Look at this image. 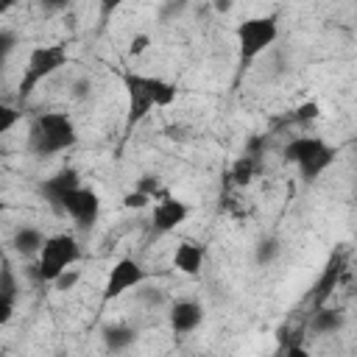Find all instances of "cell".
I'll return each mask as SVG.
<instances>
[{
  "mask_svg": "<svg viewBox=\"0 0 357 357\" xmlns=\"http://www.w3.org/2000/svg\"><path fill=\"white\" fill-rule=\"evenodd\" d=\"M123 89H126V128L139 126L153 109H167L178 98L173 81H165L159 75H145L137 70L123 73Z\"/></svg>",
  "mask_w": 357,
  "mask_h": 357,
  "instance_id": "6da1fadb",
  "label": "cell"
},
{
  "mask_svg": "<svg viewBox=\"0 0 357 357\" xmlns=\"http://www.w3.org/2000/svg\"><path fill=\"white\" fill-rule=\"evenodd\" d=\"M25 142L33 156H56L78 142V131L67 112H42L31 120Z\"/></svg>",
  "mask_w": 357,
  "mask_h": 357,
  "instance_id": "7a4b0ae2",
  "label": "cell"
},
{
  "mask_svg": "<svg viewBox=\"0 0 357 357\" xmlns=\"http://www.w3.org/2000/svg\"><path fill=\"white\" fill-rule=\"evenodd\" d=\"M337 159V148L329 145L324 137H293L284 145V162L298 167V176L304 181L321 178Z\"/></svg>",
  "mask_w": 357,
  "mask_h": 357,
  "instance_id": "3957f363",
  "label": "cell"
},
{
  "mask_svg": "<svg viewBox=\"0 0 357 357\" xmlns=\"http://www.w3.org/2000/svg\"><path fill=\"white\" fill-rule=\"evenodd\" d=\"M81 259V245L73 234L59 231V234H47L42 251L33 257L31 273L36 276V282L42 284H53L67 268H73Z\"/></svg>",
  "mask_w": 357,
  "mask_h": 357,
  "instance_id": "277c9868",
  "label": "cell"
},
{
  "mask_svg": "<svg viewBox=\"0 0 357 357\" xmlns=\"http://www.w3.org/2000/svg\"><path fill=\"white\" fill-rule=\"evenodd\" d=\"M67 64H70V50H67V45L56 42V45H39V47H33V50L28 53V61H25L22 75H20V84H17V100L25 103V100L36 92V86H39L42 81H47L50 75H56V73H59L61 67H67Z\"/></svg>",
  "mask_w": 357,
  "mask_h": 357,
  "instance_id": "5b68a950",
  "label": "cell"
},
{
  "mask_svg": "<svg viewBox=\"0 0 357 357\" xmlns=\"http://www.w3.org/2000/svg\"><path fill=\"white\" fill-rule=\"evenodd\" d=\"M237 36V56L240 64L248 67L257 56H262L276 39H279V17L276 14H259V17H248L237 25L234 31Z\"/></svg>",
  "mask_w": 357,
  "mask_h": 357,
  "instance_id": "8992f818",
  "label": "cell"
},
{
  "mask_svg": "<svg viewBox=\"0 0 357 357\" xmlns=\"http://www.w3.org/2000/svg\"><path fill=\"white\" fill-rule=\"evenodd\" d=\"M59 212L70 215L78 229H92V226L98 223V218H100V195H98L92 187L78 184V187H73V190L61 198Z\"/></svg>",
  "mask_w": 357,
  "mask_h": 357,
  "instance_id": "52a82bcc",
  "label": "cell"
},
{
  "mask_svg": "<svg viewBox=\"0 0 357 357\" xmlns=\"http://www.w3.org/2000/svg\"><path fill=\"white\" fill-rule=\"evenodd\" d=\"M148 282V271L131 259V257H123L112 265L109 276H106V284H103V301H112V298H120L123 293L134 290V287H142Z\"/></svg>",
  "mask_w": 357,
  "mask_h": 357,
  "instance_id": "ba28073f",
  "label": "cell"
},
{
  "mask_svg": "<svg viewBox=\"0 0 357 357\" xmlns=\"http://www.w3.org/2000/svg\"><path fill=\"white\" fill-rule=\"evenodd\" d=\"M187 218H190V204L176 198V195H170V192L165 198H159L153 204V209H151V226L159 234H167V231L178 229Z\"/></svg>",
  "mask_w": 357,
  "mask_h": 357,
  "instance_id": "9c48e42d",
  "label": "cell"
},
{
  "mask_svg": "<svg viewBox=\"0 0 357 357\" xmlns=\"http://www.w3.org/2000/svg\"><path fill=\"white\" fill-rule=\"evenodd\" d=\"M167 321H170V329L176 335H190L204 324V307L195 298H178L170 304Z\"/></svg>",
  "mask_w": 357,
  "mask_h": 357,
  "instance_id": "30bf717a",
  "label": "cell"
},
{
  "mask_svg": "<svg viewBox=\"0 0 357 357\" xmlns=\"http://www.w3.org/2000/svg\"><path fill=\"white\" fill-rule=\"evenodd\" d=\"M81 184V178H78V173L73 170V167H64V170H59V173H53L50 178H45L42 181V195H45V201L50 204V206H56L59 209V204H61V198L73 190V187H78Z\"/></svg>",
  "mask_w": 357,
  "mask_h": 357,
  "instance_id": "8fae6325",
  "label": "cell"
},
{
  "mask_svg": "<svg viewBox=\"0 0 357 357\" xmlns=\"http://www.w3.org/2000/svg\"><path fill=\"white\" fill-rule=\"evenodd\" d=\"M204 257H206V251H204L201 243H195V240H181V243L176 245V251H173V265H176V271H181L184 276H198L201 268H204Z\"/></svg>",
  "mask_w": 357,
  "mask_h": 357,
  "instance_id": "7c38bea8",
  "label": "cell"
},
{
  "mask_svg": "<svg viewBox=\"0 0 357 357\" xmlns=\"http://www.w3.org/2000/svg\"><path fill=\"white\" fill-rule=\"evenodd\" d=\"M343 265H346L343 254H332V257H329V262H326V268H324L318 284L312 287V290H315V293H312V304H315V307H318V304H326L329 293L335 290V284H337V279H340V273H343Z\"/></svg>",
  "mask_w": 357,
  "mask_h": 357,
  "instance_id": "4fadbf2b",
  "label": "cell"
},
{
  "mask_svg": "<svg viewBox=\"0 0 357 357\" xmlns=\"http://www.w3.org/2000/svg\"><path fill=\"white\" fill-rule=\"evenodd\" d=\"M346 324V315L335 307H326V304H318L312 310V318H310V332L315 335H332V332H340Z\"/></svg>",
  "mask_w": 357,
  "mask_h": 357,
  "instance_id": "5bb4252c",
  "label": "cell"
},
{
  "mask_svg": "<svg viewBox=\"0 0 357 357\" xmlns=\"http://www.w3.org/2000/svg\"><path fill=\"white\" fill-rule=\"evenodd\" d=\"M45 240H47V234H45L42 229H36V226H22V229L14 231L11 245H14V251H17L20 257H36V254L42 251Z\"/></svg>",
  "mask_w": 357,
  "mask_h": 357,
  "instance_id": "9a60e30c",
  "label": "cell"
},
{
  "mask_svg": "<svg viewBox=\"0 0 357 357\" xmlns=\"http://www.w3.org/2000/svg\"><path fill=\"white\" fill-rule=\"evenodd\" d=\"M14 301H17V279H14L11 265L6 262L3 271H0V324L3 326L14 315Z\"/></svg>",
  "mask_w": 357,
  "mask_h": 357,
  "instance_id": "2e32d148",
  "label": "cell"
},
{
  "mask_svg": "<svg viewBox=\"0 0 357 357\" xmlns=\"http://www.w3.org/2000/svg\"><path fill=\"white\" fill-rule=\"evenodd\" d=\"M257 170H259V156H257V153H251V151H245L243 156H237V159H234L229 178H231V184L245 187V184H251V181H254Z\"/></svg>",
  "mask_w": 357,
  "mask_h": 357,
  "instance_id": "e0dca14e",
  "label": "cell"
},
{
  "mask_svg": "<svg viewBox=\"0 0 357 357\" xmlns=\"http://www.w3.org/2000/svg\"><path fill=\"white\" fill-rule=\"evenodd\" d=\"M100 337H103L106 349L123 351V349H128V346L137 340V332H134L131 326H126V324H112V326H106V329L100 332Z\"/></svg>",
  "mask_w": 357,
  "mask_h": 357,
  "instance_id": "ac0fdd59",
  "label": "cell"
},
{
  "mask_svg": "<svg viewBox=\"0 0 357 357\" xmlns=\"http://www.w3.org/2000/svg\"><path fill=\"white\" fill-rule=\"evenodd\" d=\"M137 190L148 192L153 201H159V198H165V195H167V187H165V184H162V178H159V176H153V173H145V176L137 181Z\"/></svg>",
  "mask_w": 357,
  "mask_h": 357,
  "instance_id": "d6986e66",
  "label": "cell"
},
{
  "mask_svg": "<svg viewBox=\"0 0 357 357\" xmlns=\"http://www.w3.org/2000/svg\"><path fill=\"white\" fill-rule=\"evenodd\" d=\"M279 251H282V245H279L273 237H265V240L257 243V262H259V265H271V262L279 257Z\"/></svg>",
  "mask_w": 357,
  "mask_h": 357,
  "instance_id": "ffe728a7",
  "label": "cell"
},
{
  "mask_svg": "<svg viewBox=\"0 0 357 357\" xmlns=\"http://www.w3.org/2000/svg\"><path fill=\"white\" fill-rule=\"evenodd\" d=\"M151 204H153V198H151L148 192L137 190V187L123 195V206H126V209H145V206H151Z\"/></svg>",
  "mask_w": 357,
  "mask_h": 357,
  "instance_id": "44dd1931",
  "label": "cell"
},
{
  "mask_svg": "<svg viewBox=\"0 0 357 357\" xmlns=\"http://www.w3.org/2000/svg\"><path fill=\"white\" fill-rule=\"evenodd\" d=\"M20 117H22V114H20L14 106L3 103V106H0V134H8V131L20 123Z\"/></svg>",
  "mask_w": 357,
  "mask_h": 357,
  "instance_id": "7402d4cb",
  "label": "cell"
},
{
  "mask_svg": "<svg viewBox=\"0 0 357 357\" xmlns=\"http://www.w3.org/2000/svg\"><path fill=\"white\" fill-rule=\"evenodd\" d=\"M321 114V106L315 103V100H307V103H301L298 109H296V120L298 123H310V120H315Z\"/></svg>",
  "mask_w": 357,
  "mask_h": 357,
  "instance_id": "603a6c76",
  "label": "cell"
},
{
  "mask_svg": "<svg viewBox=\"0 0 357 357\" xmlns=\"http://www.w3.org/2000/svg\"><path fill=\"white\" fill-rule=\"evenodd\" d=\"M78 279H81V273H78V271H75V268H67V271H64V273H61V276H59V279H56V282H53V287H56V290H61V293H64V290H73V287H75V282H78Z\"/></svg>",
  "mask_w": 357,
  "mask_h": 357,
  "instance_id": "cb8c5ba5",
  "label": "cell"
},
{
  "mask_svg": "<svg viewBox=\"0 0 357 357\" xmlns=\"http://www.w3.org/2000/svg\"><path fill=\"white\" fill-rule=\"evenodd\" d=\"M151 47V36L148 33H134L128 42V56H142Z\"/></svg>",
  "mask_w": 357,
  "mask_h": 357,
  "instance_id": "d4e9b609",
  "label": "cell"
},
{
  "mask_svg": "<svg viewBox=\"0 0 357 357\" xmlns=\"http://www.w3.org/2000/svg\"><path fill=\"white\" fill-rule=\"evenodd\" d=\"M14 42H17V36H14L8 28H3V31H0V56H3V59H8V53L14 50Z\"/></svg>",
  "mask_w": 357,
  "mask_h": 357,
  "instance_id": "484cf974",
  "label": "cell"
},
{
  "mask_svg": "<svg viewBox=\"0 0 357 357\" xmlns=\"http://www.w3.org/2000/svg\"><path fill=\"white\" fill-rule=\"evenodd\" d=\"M70 3H73V0H39V6H42V11H45V14H56V11H64Z\"/></svg>",
  "mask_w": 357,
  "mask_h": 357,
  "instance_id": "4316f807",
  "label": "cell"
},
{
  "mask_svg": "<svg viewBox=\"0 0 357 357\" xmlns=\"http://www.w3.org/2000/svg\"><path fill=\"white\" fill-rule=\"evenodd\" d=\"M126 0H100V17L109 20V14H114Z\"/></svg>",
  "mask_w": 357,
  "mask_h": 357,
  "instance_id": "83f0119b",
  "label": "cell"
},
{
  "mask_svg": "<svg viewBox=\"0 0 357 357\" xmlns=\"http://www.w3.org/2000/svg\"><path fill=\"white\" fill-rule=\"evenodd\" d=\"M212 8H215L218 14H229V11L234 8V0H212Z\"/></svg>",
  "mask_w": 357,
  "mask_h": 357,
  "instance_id": "f1b7e54d",
  "label": "cell"
},
{
  "mask_svg": "<svg viewBox=\"0 0 357 357\" xmlns=\"http://www.w3.org/2000/svg\"><path fill=\"white\" fill-rule=\"evenodd\" d=\"M17 3H20V0H3V3H0V8H3V11H8V8H11V6H17Z\"/></svg>",
  "mask_w": 357,
  "mask_h": 357,
  "instance_id": "f546056e",
  "label": "cell"
}]
</instances>
